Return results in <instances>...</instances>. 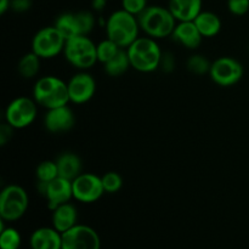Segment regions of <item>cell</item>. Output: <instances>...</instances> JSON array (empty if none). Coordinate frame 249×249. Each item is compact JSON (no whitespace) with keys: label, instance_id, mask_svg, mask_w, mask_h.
Listing matches in <instances>:
<instances>
[{"label":"cell","instance_id":"obj_1","mask_svg":"<svg viewBox=\"0 0 249 249\" xmlns=\"http://www.w3.org/2000/svg\"><path fill=\"white\" fill-rule=\"evenodd\" d=\"M105 28L107 38L122 49H128L140 36L139 33L141 31L138 17L123 9L113 11L107 17Z\"/></svg>","mask_w":249,"mask_h":249},{"label":"cell","instance_id":"obj_2","mask_svg":"<svg viewBox=\"0 0 249 249\" xmlns=\"http://www.w3.org/2000/svg\"><path fill=\"white\" fill-rule=\"evenodd\" d=\"M138 21L141 31L156 40L172 36L178 23L170 10L160 5H148L145 11L139 15Z\"/></svg>","mask_w":249,"mask_h":249},{"label":"cell","instance_id":"obj_3","mask_svg":"<svg viewBox=\"0 0 249 249\" xmlns=\"http://www.w3.org/2000/svg\"><path fill=\"white\" fill-rule=\"evenodd\" d=\"M131 68L141 73H152L160 68L163 51L151 36H139L128 49Z\"/></svg>","mask_w":249,"mask_h":249},{"label":"cell","instance_id":"obj_4","mask_svg":"<svg viewBox=\"0 0 249 249\" xmlns=\"http://www.w3.org/2000/svg\"><path fill=\"white\" fill-rule=\"evenodd\" d=\"M33 99L46 109L66 106L71 102L68 84L56 75H44L34 84Z\"/></svg>","mask_w":249,"mask_h":249},{"label":"cell","instance_id":"obj_5","mask_svg":"<svg viewBox=\"0 0 249 249\" xmlns=\"http://www.w3.org/2000/svg\"><path fill=\"white\" fill-rule=\"evenodd\" d=\"M63 55L68 63L80 71L94 67L97 61V45L88 36H75L66 40Z\"/></svg>","mask_w":249,"mask_h":249},{"label":"cell","instance_id":"obj_6","mask_svg":"<svg viewBox=\"0 0 249 249\" xmlns=\"http://www.w3.org/2000/svg\"><path fill=\"white\" fill-rule=\"evenodd\" d=\"M29 197L19 185H7L0 192V218L4 221H17L26 214Z\"/></svg>","mask_w":249,"mask_h":249},{"label":"cell","instance_id":"obj_7","mask_svg":"<svg viewBox=\"0 0 249 249\" xmlns=\"http://www.w3.org/2000/svg\"><path fill=\"white\" fill-rule=\"evenodd\" d=\"M66 40L62 33L55 26L44 27L39 29L32 40V51L36 53L41 60L53 58L63 53Z\"/></svg>","mask_w":249,"mask_h":249},{"label":"cell","instance_id":"obj_8","mask_svg":"<svg viewBox=\"0 0 249 249\" xmlns=\"http://www.w3.org/2000/svg\"><path fill=\"white\" fill-rule=\"evenodd\" d=\"M38 114V104L28 96L12 100L5 109V122L14 129H24L34 123Z\"/></svg>","mask_w":249,"mask_h":249},{"label":"cell","instance_id":"obj_9","mask_svg":"<svg viewBox=\"0 0 249 249\" xmlns=\"http://www.w3.org/2000/svg\"><path fill=\"white\" fill-rule=\"evenodd\" d=\"M242 63L230 56H223L212 62L209 77L219 87L229 88L236 85L243 78Z\"/></svg>","mask_w":249,"mask_h":249},{"label":"cell","instance_id":"obj_10","mask_svg":"<svg viewBox=\"0 0 249 249\" xmlns=\"http://www.w3.org/2000/svg\"><path fill=\"white\" fill-rule=\"evenodd\" d=\"M73 198L80 203H94L97 202L105 192L101 177L94 173H82L72 181Z\"/></svg>","mask_w":249,"mask_h":249},{"label":"cell","instance_id":"obj_11","mask_svg":"<svg viewBox=\"0 0 249 249\" xmlns=\"http://www.w3.org/2000/svg\"><path fill=\"white\" fill-rule=\"evenodd\" d=\"M101 241L96 231L88 225L77 224L62 233V249H100Z\"/></svg>","mask_w":249,"mask_h":249},{"label":"cell","instance_id":"obj_12","mask_svg":"<svg viewBox=\"0 0 249 249\" xmlns=\"http://www.w3.org/2000/svg\"><path fill=\"white\" fill-rule=\"evenodd\" d=\"M67 84L70 101L75 105H83L90 101L96 92V82L94 77L85 71L73 74Z\"/></svg>","mask_w":249,"mask_h":249},{"label":"cell","instance_id":"obj_13","mask_svg":"<svg viewBox=\"0 0 249 249\" xmlns=\"http://www.w3.org/2000/svg\"><path fill=\"white\" fill-rule=\"evenodd\" d=\"M75 117L68 105L56 108L46 109L44 116V126L49 133L62 134L74 126Z\"/></svg>","mask_w":249,"mask_h":249},{"label":"cell","instance_id":"obj_14","mask_svg":"<svg viewBox=\"0 0 249 249\" xmlns=\"http://www.w3.org/2000/svg\"><path fill=\"white\" fill-rule=\"evenodd\" d=\"M48 201L49 209L53 211L58 206L67 203L73 198L72 181L65 178H56L50 182H46L44 194L41 195Z\"/></svg>","mask_w":249,"mask_h":249},{"label":"cell","instance_id":"obj_15","mask_svg":"<svg viewBox=\"0 0 249 249\" xmlns=\"http://www.w3.org/2000/svg\"><path fill=\"white\" fill-rule=\"evenodd\" d=\"M173 40L189 50H196L202 44L203 36L194 21L178 22L172 34Z\"/></svg>","mask_w":249,"mask_h":249},{"label":"cell","instance_id":"obj_16","mask_svg":"<svg viewBox=\"0 0 249 249\" xmlns=\"http://www.w3.org/2000/svg\"><path fill=\"white\" fill-rule=\"evenodd\" d=\"M203 0H169L168 9L178 22L194 21L202 11Z\"/></svg>","mask_w":249,"mask_h":249},{"label":"cell","instance_id":"obj_17","mask_svg":"<svg viewBox=\"0 0 249 249\" xmlns=\"http://www.w3.org/2000/svg\"><path fill=\"white\" fill-rule=\"evenodd\" d=\"M32 249H62V233L55 228H39L31 236Z\"/></svg>","mask_w":249,"mask_h":249},{"label":"cell","instance_id":"obj_18","mask_svg":"<svg viewBox=\"0 0 249 249\" xmlns=\"http://www.w3.org/2000/svg\"><path fill=\"white\" fill-rule=\"evenodd\" d=\"M78 212L77 208L72 203L67 202L53 211V226L58 231L63 233L77 225Z\"/></svg>","mask_w":249,"mask_h":249},{"label":"cell","instance_id":"obj_19","mask_svg":"<svg viewBox=\"0 0 249 249\" xmlns=\"http://www.w3.org/2000/svg\"><path fill=\"white\" fill-rule=\"evenodd\" d=\"M56 163L58 167V175L71 181H73L83 173L82 160L74 152H70V151L62 152L56 160Z\"/></svg>","mask_w":249,"mask_h":249},{"label":"cell","instance_id":"obj_20","mask_svg":"<svg viewBox=\"0 0 249 249\" xmlns=\"http://www.w3.org/2000/svg\"><path fill=\"white\" fill-rule=\"evenodd\" d=\"M195 24L203 36V38H213L221 31V19L216 14L212 11H203L194 19Z\"/></svg>","mask_w":249,"mask_h":249},{"label":"cell","instance_id":"obj_21","mask_svg":"<svg viewBox=\"0 0 249 249\" xmlns=\"http://www.w3.org/2000/svg\"><path fill=\"white\" fill-rule=\"evenodd\" d=\"M41 67V58L36 55V53L31 51L27 53L19 58L18 65H17V71L19 75L24 79H32L38 75L40 72Z\"/></svg>","mask_w":249,"mask_h":249},{"label":"cell","instance_id":"obj_22","mask_svg":"<svg viewBox=\"0 0 249 249\" xmlns=\"http://www.w3.org/2000/svg\"><path fill=\"white\" fill-rule=\"evenodd\" d=\"M130 67V60H129L126 49H121L119 53H117L109 62L104 65V70L105 72H106V74H108L109 77L113 78L123 75Z\"/></svg>","mask_w":249,"mask_h":249},{"label":"cell","instance_id":"obj_23","mask_svg":"<svg viewBox=\"0 0 249 249\" xmlns=\"http://www.w3.org/2000/svg\"><path fill=\"white\" fill-rule=\"evenodd\" d=\"M53 26L65 36L66 39L72 36H80L79 26H78L77 14L75 12H63L56 18Z\"/></svg>","mask_w":249,"mask_h":249},{"label":"cell","instance_id":"obj_24","mask_svg":"<svg viewBox=\"0 0 249 249\" xmlns=\"http://www.w3.org/2000/svg\"><path fill=\"white\" fill-rule=\"evenodd\" d=\"M36 177L39 182H50L60 177L56 160H43L39 163L36 169Z\"/></svg>","mask_w":249,"mask_h":249},{"label":"cell","instance_id":"obj_25","mask_svg":"<svg viewBox=\"0 0 249 249\" xmlns=\"http://www.w3.org/2000/svg\"><path fill=\"white\" fill-rule=\"evenodd\" d=\"M212 62H209L208 58L206 56L201 55V53H195L191 55L187 58L186 67L189 70L190 73L195 75H203L206 73L209 74V71H211Z\"/></svg>","mask_w":249,"mask_h":249},{"label":"cell","instance_id":"obj_26","mask_svg":"<svg viewBox=\"0 0 249 249\" xmlns=\"http://www.w3.org/2000/svg\"><path fill=\"white\" fill-rule=\"evenodd\" d=\"M121 49L111 39L106 38L105 40H101L97 44V61L102 65H106L119 53Z\"/></svg>","mask_w":249,"mask_h":249},{"label":"cell","instance_id":"obj_27","mask_svg":"<svg viewBox=\"0 0 249 249\" xmlns=\"http://www.w3.org/2000/svg\"><path fill=\"white\" fill-rule=\"evenodd\" d=\"M21 246V235L14 228L2 229L0 231V248L18 249Z\"/></svg>","mask_w":249,"mask_h":249},{"label":"cell","instance_id":"obj_28","mask_svg":"<svg viewBox=\"0 0 249 249\" xmlns=\"http://www.w3.org/2000/svg\"><path fill=\"white\" fill-rule=\"evenodd\" d=\"M75 14H77L80 36H89L94 29L95 24H96L95 15L91 11H87V10H82V11H78Z\"/></svg>","mask_w":249,"mask_h":249},{"label":"cell","instance_id":"obj_29","mask_svg":"<svg viewBox=\"0 0 249 249\" xmlns=\"http://www.w3.org/2000/svg\"><path fill=\"white\" fill-rule=\"evenodd\" d=\"M106 194H117L123 186V179L117 172H107L101 177Z\"/></svg>","mask_w":249,"mask_h":249},{"label":"cell","instance_id":"obj_30","mask_svg":"<svg viewBox=\"0 0 249 249\" xmlns=\"http://www.w3.org/2000/svg\"><path fill=\"white\" fill-rule=\"evenodd\" d=\"M148 6V0H122V9L138 17Z\"/></svg>","mask_w":249,"mask_h":249},{"label":"cell","instance_id":"obj_31","mask_svg":"<svg viewBox=\"0 0 249 249\" xmlns=\"http://www.w3.org/2000/svg\"><path fill=\"white\" fill-rule=\"evenodd\" d=\"M228 9L235 16H243L249 11V0H228Z\"/></svg>","mask_w":249,"mask_h":249},{"label":"cell","instance_id":"obj_32","mask_svg":"<svg viewBox=\"0 0 249 249\" xmlns=\"http://www.w3.org/2000/svg\"><path fill=\"white\" fill-rule=\"evenodd\" d=\"M175 63H177V61H175L174 55L170 51H167V53H163L162 58H160V68L163 72L172 73L175 70Z\"/></svg>","mask_w":249,"mask_h":249},{"label":"cell","instance_id":"obj_33","mask_svg":"<svg viewBox=\"0 0 249 249\" xmlns=\"http://www.w3.org/2000/svg\"><path fill=\"white\" fill-rule=\"evenodd\" d=\"M12 134H14V128H12L9 123L4 122V123L0 125V145H6V143L11 140Z\"/></svg>","mask_w":249,"mask_h":249},{"label":"cell","instance_id":"obj_34","mask_svg":"<svg viewBox=\"0 0 249 249\" xmlns=\"http://www.w3.org/2000/svg\"><path fill=\"white\" fill-rule=\"evenodd\" d=\"M32 7V0H11V7L10 10H12L14 12L17 14H23L27 12Z\"/></svg>","mask_w":249,"mask_h":249},{"label":"cell","instance_id":"obj_35","mask_svg":"<svg viewBox=\"0 0 249 249\" xmlns=\"http://www.w3.org/2000/svg\"><path fill=\"white\" fill-rule=\"evenodd\" d=\"M107 6V0H91V7L94 11L102 12Z\"/></svg>","mask_w":249,"mask_h":249},{"label":"cell","instance_id":"obj_36","mask_svg":"<svg viewBox=\"0 0 249 249\" xmlns=\"http://www.w3.org/2000/svg\"><path fill=\"white\" fill-rule=\"evenodd\" d=\"M11 7V0H0V14L4 15Z\"/></svg>","mask_w":249,"mask_h":249}]
</instances>
